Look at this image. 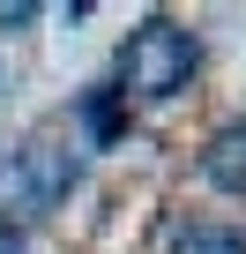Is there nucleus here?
<instances>
[{"label":"nucleus","mask_w":246,"mask_h":254,"mask_svg":"<svg viewBox=\"0 0 246 254\" xmlns=\"http://www.w3.org/2000/svg\"><path fill=\"white\" fill-rule=\"evenodd\" d=\"M75 150H60V142H30V150H15V165L0 172V202H8L15 217H45L52 202H67V187H75Z\"/></svg>","instance_id":"obj_2"},{"label":"nucleus","mask_w":246,"mask_h":254,"mask_svg":"<svg viewBox=\"0 0 246 254\" xmlns=\"http://www.w3.org/2000/svg\"><path fill=\"white\" fill-rule=\"evenodd\" d=\"M201 180L224 187V194H246V120H231V127H216V135H209V150H201Z\"/></svg>","instance_id":"obj_3"},{"label":"nucleus","mask_w":246,"mask_h":254,"mask_svg":"<svg viewBox=\"0 0 246 254\" xmlns=\"http://www.w3.org/2000/svg\"><path fill=\"white\" fill-rule=\"evenodd\" d=\"M194 67H201L194 30H179V23L149 15L127 45H119V97H179Z\"/></svg>","instance_id":"obj_1"},{"label":"nucleus","mask_w":246,"mask_h":254,"mask_svg":"<svg viewBox=\"0 0 246 254\" xmlns=\"http://www.w3.org/2000/svg\"><path fill=\"white\" fill-rule=\"evenodd\" d=\"M82 120L97 127V135H119V112H112V97H90V105H82Z\"/></svg>","instance_id":"obj_5"},{"label":"nucleus","mask_w":246,"mask_h":254,"mask_svg":"<svg viewBox=\"0 0 246 254\" xmlns=\"http://www.w3.org/2000/svg\"><path fill=\"white\" fill-rule=\"evenodd\" d=\"M38 8H30V0H0V23H30Z\"/></svg>","instance_id":"obj_7"},{"label":"nucleus","mask_w":246,"mask_h":254,"mask_svg":"<svg viewBox=\"0 0 246 254\" xmlns=\"http://www.w3.org/2000/svg\"><path fill=\"white\" fill-rule=\"evenodd\" d=\"M0 254H30V239H23V232L8 224V217H0Z\"/></svg>","instance_id":"obj_6"},{"label":"nucleus","mask_w":246,"mask_h":254,"mask_svg":"<svg viewBox=\"0 0 246 254\" xmlns=\"http://www.w3.org/2000/svg\"><path fill=\"white\" fill-rule=\"evenodd\" d=\"M172 254H246V232H231V224H194Z\"/></svg>","instance_id":"obj_4"}]
</instances>
